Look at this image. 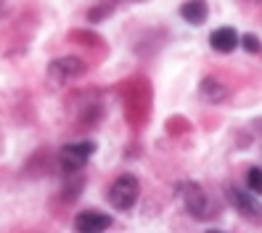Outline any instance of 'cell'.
I'll return each mask as SVG.
<instances>
[{"mask_svg": "<svg viewBox=\"0 0 262 233\" xmlns=\"http://www.w3.org/2000/svg\"><path fill=\"white\" fill-rule=\"evenodd\" d=\"M178 194H180L183 207L188 209L191 217H196V220H209V217H214L212 199L207 196V191H204L199 183H191V180L180 183V185H178Z\"/></svg>", "mask_w": 262, "mask_h": 233, "instance_id": "cell-1", "label": "cell"}, {"mask_svg": "<svg viewBox=\"0 0 262 233\" xmlns=\"http://www.w3.org/2000/svg\"><path fill=\"white\" fill-rule=\"evenodd\" d=\"M109 204L119 212H127L138 204V199H141V183H138L135 175H119L112 185H109Z\"/></svg>", "mask_w": 262, "mask_h": 233, "instance_id": "cell-2", "label": "cell"}, {"mask_svg": "<svg viewBox=\"0 0 262 233\" xmlns=\"http://www.w3.org/2000/svg\"><path fill=\"white\" fill-rule=\"evenodd\" d=\"M225 194H228L230 207H233V209L244 217V220H249V223H254V225H262V204L257 201V194L233 188V185H230Z\"/></svg>", "mask_w": 262, "mask_h": 233, "instance_id": "cell-3", "label": "cell"}, {"mask_svg": "<svg viewBox=\"0 0 262 233\" xmlns=\"http://www.w3.org/2000/svg\"><path fill=\"white\" fill-rule=\"evenodd\" d=\"M85 61L77 58V56H64V58H56L53 64L48 67V77L56 82V85H67L72 80H77V77L85 74Z\"/></svg>", "mask_w": 262, "mask_h": 233, "instance_id": "cell-4", "label": "cell"}, {"mask_svg": "<svg viewBox=\"0 0 262 233\" xmlns=\"http://www.w3.org/2000/svg\"><path fill=\"white\" fill-rule=\"evenodd\" d=\"M96 151V143L90 141H82V143H69L61 149L58 159H61V167H64V173H77V170H82L85 162L93 157Z\"/></svg>", "mask_w": 262, "mask_h": 233, "instance_id": "cell-5", "label": "cell"}, {"mask_svg": "<svg viewBox=\"0 0 262 233\" xmlns=\"http://www.w3.org/2000/svg\"><path fill=\"white\" fill-rule=\"evenodd\" d=\"M74 228L80 233H101L106 228H112V217L98 212V209H88V212H80L74 217Z\"/></svg>", "mask_w": 262, "mask_h": 233, "instance_id": "cell-6", "label": "cell"}, {"mask_svg": "<svg viewBox=\"0 0 262 233\" xmlns=\"http://www.w3.org/2000/svg\"><path fill=\"white\" fill-rule=\"evenodd\" d=\"M209 45L217 53H233L238 48V35H236V29L233 27H220V29H214V32L209 35Z\"/></svg>", "mask_w": 262, "mask_h": 233, "instance_id": "cell-7", "label": "cell"}, {"mask_svg": "<svg viewBox=\"0 0 262 233\" xmlns=\"http://www.w3.org/2000/svg\"><path fill=\"white\" fill-rule=\"evenodd\" d=\"M180 16L186 19L188 24H204L207 16H209V6H207V0H188V3H183L180 6Z\"/></svg>", "mask_w": 262, "mask_h": 233, "instance_id": "cell-8", "label": "cell"}, {"mask_svg": "<svg viewBox=\"0 0 262 233\" xmlns=\"http://www.w3.org/2000/svg\"><path fill=\"white\" fill-rule=\"evenodd\" d=\"M199 96L207 103H220V101L228 98V88L220 80H214V77H204L202 85H199Z\"/></svg>", "mask_w": 262, "mask_h": 233, "instance_id": "cell-9", "label": "cell"}, {"mask_svg": "<svg viewBox=\"0 0 262 233\" xmlns=\"http://www.w3.org/2000/svg\"><path fill=\"white\" fill-rule=\"evenodd\" d=\"M246 188H249L252 194H262V167L246 170Z\"/></svg>", "mask_w": 262, "mask_h": 233, "instance_id": "cell-10", "label": "cell"}, {"mask_svg": "<svg viewBox=\"0 0 262 233\" xmlns=\"http://www.w3.org/2000/svg\"><path fill=\"white\" fill-rule=\"evenodd\" d=\"M238 43H241L249 53H259V51H262V43H259L257 35H244V37H238Z\"/></svg>", "mask_w": 262, "mask_h": 233, "instance_id": "cell-11", "label": "cell"}, {"mask_svg": "<svg viewBox=\"0 0 262 233\" xmlns=\"http://www.w3.org/2000/svg\"><path fill=\"white\" fill-rule=\"evenodd\" d=\"M249 3H262V0H249Z\"/></svg>", "mask_w": 262, "mask_h": 233, "instance_id": "cell-12", "label": "cell"}]
</instances>
